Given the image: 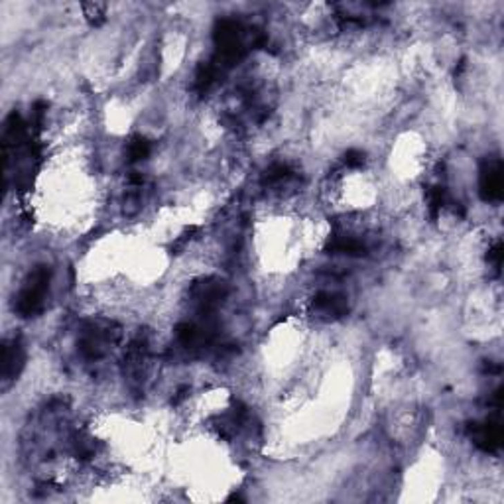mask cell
Masks as SVG:
<instances>
[{
	"label": "cell",
	"instance_id": "cell-2",
	"mask_svg": "<svg viewBox=\"0 0 504 504\" xmlns=\"http://www.w3.org/2000/svg\"><path fill=\"white\" fill-rule=\"evenodd\" d=\"M22 364V349L20 345L12 341L4 345V357H2V378L8 382L10 378H16V373Z\"/></svg>",
	"mask_w": 504,
	"mask_h": 504
},
{
	"label": "cell",
	"instance_id": "cell-1",
	"mask_svg": "<svg viewBox=\"0 0 504 504\" xmlns=\"http://www.w3.org/2000/svg\"><path fill=\"white\" fill-rule=\"evenodd\" d=\"M48 284H50V270H46V268H38L28 278L26 286L22 288V292L18 296V311L22 315H32L41 310Z\"/></svg>",
	"mask_w": 504,
	"mask_h": 504
},
{
	"label": "cell",
	"instance_id": "cell-4",
	"mask_svg": "<svg viewBox=\"0 0 504 504\" xmlns=\"http://www.w3.org/2000/svg\"><path fill=\"white\" fill-rule=\"evenodd\" d=\"M104 10H106V6L104 4H99V2H91V4H83V12L87 16V20L91 22H101L104 18Z\"/></svg>",
	"mask_w": 504,
	"mask_h": 504
},
{
	"label": "cell",
	"instance_id": "cell-3",
	"mask_svg": "<svg viewBox=\"0 0 504 504\" xmlns=\"http://www.w3.org/2000/svg\"><path fill=\"white\" fill-rule=\"evenodd\" d=\"M501 164L489 166V169L483 174V192L487 199H498L503 194V176H501Z\"/></svg>",
	"mask_w": 504,
	"mask_h": 504
}]
</instances>
